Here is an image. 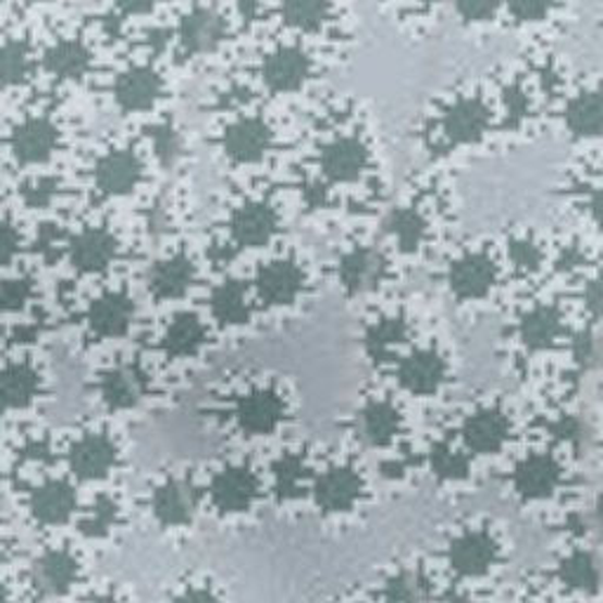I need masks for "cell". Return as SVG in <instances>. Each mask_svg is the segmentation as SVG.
<instances>
[{
	"label": "cell",
	"instance_id": "cell-1",
	"mask_svg": "<svg viewBox=\"0 0 603 603\" xmlns=\"http://www.w3.org/2000/svg\"><path fill=\"white\" fill-rule=\"evenodd\" d=\"M497 562V542L483 530H469L451 544V564L459 576L477 578Z\"/></svg>",
	"mask_w": 603,
	"mask_h": 603
},
{
	"label": "cell",
	"instance_id": "cell-2",
	"mask_svg": "<svg viewBox=\"0 0 603 603\" xmlns=\"http://www.w3.org/2000/svg\"><path fill=\"white\" fill-rule=\"evenodd\" d=\"M309 71H311L309 57L297 46H281L274 52H269L262 66L264 81L274 93L297 90L299 85L307 81Z\"/></svg>",
	"mask_w": 603,
	"mask_h": 603
},
{
	"label": "cell",
	"instance_id": "cell-3",
	"mask_svg": "<svg viewBox=\"0 0 603 603\" xmlns=\"http://www.w3.org/2000/svg\"><path fill=\"white\" fill-rule=\"evenodd\" d=\"M222 145H224V151L232 156L234 161L253 163L269 149L271 131L262 119L243 116L226 127Z\"/></svg>",
	"mask_w": 603,
	"mask_h": 603
},
{
	"label": "cell",
	"instance_id": "cell-4",
	"mask_svg": "<svg viewBox=\"0 0 603 603\" xmlns=\"http://www.w3.org/2000/svg\"><path fill=\"white\" fill-rule=\"evenodd\" d=\"M232 234L238 246H264V243L274 236L279 226V214L276 210L260 204V200H253V204L241 206L232 214Z\"/></svg>",
	"mask_w": 603,
	"mask_h": 603
},
{
	"label": "cell",
	"instance_id": "cell-5",
	"mask_svg": "<svg viewBox=\"0 0 603 603\" xmlns=\"http://www.w3.org/2000/svg\"><path fill=\"white\" fill-rule=\"evenodd\" d=\"M141 177V161L127 149H111L95 165L97 186L104 194H125Z\"/></svg>",
	"mask_w": 603,
	"mask_h": 603
},
{
	"label": "cell",
	"instance_id": "cell-6",
	"mask_svg": "<svg viewBox=\"0 0 603 603\" xmlns=\"http://www.w3.org/2000/svg\"><path fill=\"white\" fill-rule=\"evenodd\" d=\"M446 378V361L434 349H418L398 366V380L413 394H432Z\"/></svg>",
	"mask_w": 603,
	"mask_h": 603
},
{
	"label": "cell",
	"instance_id": "cell-7",
	"mask_svg": "<svg viewBox=\"0 0 603 603\" xmlns=\"http://www.w3.org/2000/svg\"><path fill=\"white\" fill-rule=\"evenodd\" d=\"M238 424L250 434H269L274 432L283 418V401L276 392L257 390L243 396L236 406Z\"/></svg>",
	"mask_w": 603,
	"mask_h": 603
},
{
	"label": "cell",
	"instance_id": "cell-8",
	"mask_svg": "<svg viewBox=\"0 0 603 603\" xmlns=\"http://www.w3.org/2000/svg\"><path fill=\"white\" fill-rule=\"evenodd\" d=\"M133 313H135L133 299L123 291H111L93 302L88 311V321L97 335L119 337L125 333L127 325H131Z\"/></svg>",
	"mask_w": 603,
	"mask_h": 603
},
{
	"label": "cell",
	"instance_id": "cell-9",
	"mask_svg": "<svg viewBox=\"0 0 603 603\" xmlns=\"http://www.w3.org/2000/svg\"><path fill=\"white\" fill-rule=\"evenodd\" d=\"M448 281L457 297H481L495 281V264L483 253H467L453 262Z\"/></svg>",
	"mask_w": 603,
	"mask_h": 603
},
{
	"label": "cell",
	"instance_id": "cell-10",
	"mask_svg": "<svg viewBox=\"0 0 603 603\" xmlns=\"http://www.w3.org/2000/svg\"><path fill=\"white\" fill-rule=\"evenodd\" d=\"M340 281L349 293H364L376 288L384 274V257L372 248H354L342 255Z\"/></svg>",
	"mask_w": 603,
	"mask_h": 603
},
{
	"label": "cell",
	"instance_id": "cell-11",
	"mask_svg": "<svg viewBox=\"0 0 603 603\" xmlns=\"http://www.w3.org/2000/svg\"><path fill=\"white\" fill-rule=\"evenodd\" d=\"M116 463V448L104 434L83 436L69 453V465L81 479H102Z\"/></svg>",
	"mask_w": 603,
	"mask_h": 603
},
{
	"label": "cell",
	"instance_id": "cell-12",
	"mask_svg": "<svg viewBox=\"0 0 603 603\" xmlns=\"http://www.w3.org/2000/svg\"><path fill=\"white\" fill-rule=\"evenodd\" d=\"M488 121H491V111L479 97H463L443 116V131L453 141L467 145L485 133Z\"/></svg>",
	"mask_w": 603,
	"mask_h": 603
},
{
	"label": "cell",
	"instance_id": "cell-13",
	"mask_svg": "<svg viewBox=\"0 0 603 603\" xmlns=\"http://www.w3.org/2000/svg\"><path fill=\"white\" fill-rule=\"evenodd\" d=\"M163 90V81L149 66H133L131 71L119 76L116 88H113V95H116V102L127 109V111H141L149 109L158 95Z\"/></svg>",
	"mask_w": 603,
	"mask_h": 603
},
{
	"label": "cell",
	"instance_id": "cell-14",
	"mask_svg": "<svg viewBox=\"0 0 603 603\" xmlns=\"http://www.w3.org/2000/svg\"><path fill=\"white\" fill-rule=\"evenodd\" d=\"M257 495V479L246 467L222 469L212 479V500L222 512H241L250 507Z\"/></svg>",
	"mask_w": 603,
	"mask_h": 603
},
{
	"label": "cell",
	"instance_id": "cell-15",
	"mask_svg": "<svg viewBox=\"0 0 603 603\" xmlns=\"http://www.w3.org/2000/svg\"><path fill=\"white\" fill-rule=\"evenodd\" d=\"M12 151L24 163H36L50 156L57 145V127L42 116L22 121L12 133Z\"/></svg>",
	"mask_w": 603,
	"mask_h": 603
},
{
	"label": "cell",
	"instance_id": "cell-16",
	"mask_svg": "<svg viewBox=\"0 0 603 603\" xmlns=\"http://www.w3.org/2000/svg\"><path fill=\"white\" fill-rule=\"evenodd\" d=\"M321 165L330 180H354L368 165V149L358 137H337L323 149Z\"/></svg>",
	"mask_w": 603,
	"mask_h": 603
},
{
	"label": "cell",
	"instance_id": "cell-17",
	"mask_svg": "<svg viewBox=\"0 0 603 603\" xmlns=\"http://www.w3.org/2000/svg\"><path fill=\"white\" fill-rule=\"evenodd\" d=\"M302 269L293 260H276L257 271V291L269 305H283L297 297L302 288Z\"/></svg>",
	"mask_w": 603,
	"mask_h": 603
},
{
	"label": "cell",
	"instance_id": "cell-18",
	"mask_svg": "<svg viewBox=\"0 0 603 603\" xmlns=\"http://www.w3.org/2000/svg\"><path fill=\"white\" fill-rule=\"evenodd\" d=\"M78 576L76 558L64 550H52L42 554L34 566V582L42 594L62 596L71 590Z\"/></svg>",
	"mask_w": 603,
	"mask_h": 603
},
{
	"label": "cell",
	"instance_id": "cell-19",
	"mask_svg": "<svg viewBox=\"0 0 603 603\" xmlns=\"http://www.w3.org/2000/svg\"><path fill=\"white\" fill-rule=\"evenodd\" d=\"M182 46L189 52H208L224 38V20L212 8H194L180 22Z\"/></svg>",
	"mask_w": 603,
	"mask_h": 603
},
{
	"label": "cell",
	"instance_id": "cell-20",
	"mask_svg": "<svg viewBox=\"0 0 603 603\" xmlns=\"http://www.w3.org/2000/svg\"><path fill=\"white\" fill-rule=\"evenodd\" d=\"M194 507H196V495L192 491V485L177 479L165 481L153 495L156 519L170 528L189 524L194 516Z\"/></svg>",
	"mask_w": 603,
	"mask_h": 603
},
{
	"label": "cell",
	"instance_id": "cell-21",
	"mask_svg": "<svg viewBox=\"0 0 603 603\" xmlns=\"http://www.w3.org/2000/svg\"><path fill=\"white\" fill-rule=\"evenodd\" d=\"M358 493H361V479L352 467L328 469L316 483V500L325 512L349 509Z\"/></svg>",
	"mask_w": 603,
	"mask_h": 603
},
{
	"label": "cell",
	"instance_id": "cell-22",
	"mask_svg": "<svg viewBox=\"0 0 603 603\" xmlns=\"http://www.w3.org/2000/svg\"><path fill=\"white\" fill-rule=\"evenodd\" d=\"M116 255V238L102 226H88L71 241V262L83 271L104 269Z\"/></svg>",
	"mask_w": 603,
	"mask_h": 603
},
{
	"label": "cell",
	"instance_id": "cell-23",
	"mask_svg": "<svg viewBox=\"0 0 603 603\" xmlns=\"http://www.w3.org/2000/svg\"><path fill=\"white\" fill-rule=\"evenodd\" d=\"M507 434H509V422L505 415L495 408H485L469 415L463 427L465 443L477 453L497 451L502 443H505Z\"/></svg>",
	"mask_w": 603,
	"mask_h": 603
},
{
	"label": "cell",
	"instance_id": "cell-24",
	"mask_svg": "<svg viewBox=\"0 0 603 603\" xmlns=\"http://www.w3.org/2000/svg\"><path fill=\"white\" fill-rule=\"evenodd\" d=\"M99 392L109 408H131L145 394V376L135 366H116L104 372Z\"/></svg>",
	"mask_w": 603,
	"mask_h": 603
},
{
	"label": "cell",
	"instance_id": "cell-25",
	"mask_svg": "<svg viewBox=\"0 0 603 603\" xmlns=\"http://www.w3.org/2000/svg\"><path fill=\"white\" fill-rule=\"evenodd\" d=\"M76 507L74 488L64 481H48L32 495V512L42 524H64Z\"/></svg>",
	"mask_w": 603,
	"mask_h": 603
},
{
	"label": "cell",
	"instance_id": "cell-26",
	"mask_svg": "<svg viewBox=\"0 0 603 603\" xmlns=\"http://www.w3.org/2000/svg\"><path fill=\"white\" fill-rule=\"evenodd\" d=\"M558 481V467L547 455H530L514 473V485L524 497L550 495Z\"/></svg>",
	"mask_w": 603,
	"mask_h": 603
},
{
	"label": "cell",
	"instance_id": "cell-27",
	"mask_svg": "<svg viewBox=\"0 0 603 603\" xmlns=\"http://www.w3.org/2000/svg\"><path fill=\"white\" fill-rule=\"evenodd\" d=\"M194 279V267L186 257L172 255L163 262H156L149 271V288L156 297H177Z\"/></svg>",
	"mask_w": 603,
	"mask_h": 603
},
{
	"label": "cell",
	"instance_id": "cell-28",
	"mask_svg": "<svg viewBox=\"0 0 603 603\" xmlns=\"http://www.w3.org/2000/svg\"><path fill=\"white\" fill-rule=\"evenodd\" d=\"M356 429L368 443H386L398 432V413L386 401H368L356 418Z\"/></svg>",
	"mask_w": 603,
	"mask_h": 603
},
{
	"label": "cell",
	"instance_id": "cell-29",
	"mask_svg": "<svg viewBox=\"0 0 603 603\" xmlns=\"http://www.w3.org/2000/svg\"><path fill=\"white\" fill-rule=\"evenodd\" d=\"M90 64V52L81 40H57L46 52V69L54 76L74 78L81 76Z\"/></svg>",
	"mask_w": 603,
	"mask_h": 603
},
{
	"label": "cell",
	"instance_id": "cell-30",
	"mask_svg": "<svg viewBox=\"0 0 603 603\" xmlns=\"http://www.w3.org/2000/svg\"><path fill=\"white\" fill-rule=\"evenodd\" d=\"M204 340H206L204 323H200L194 313H182L170 323L168 333L163 337V349L170 356H186V354H194Z\"/></svg>",
	"mask_w": 603,
	"mask_h": 603
},
{
	"label": "cell",
	"instance_id": "cell-31",
	"mask_svg": "<svg viewBox=\"0 0 603 603\" xmlns=\"http://www.w3.org/2000/svg\"><path fill=\"white\" fill-rule=\"evenodd\" d=\"M566 123L576 135H594L603 131V97L584 93L573 99L566 109Z\"/></svg>",
	"mask_w": 603,
	"mask_h": 603
},
{
	"label": "cell",
	"instance_id": "cell-32",
	"mask_svg": "<svg viewBox=\"0 0 603 603\" xmlns=\"http://www.w3.org/2000/svg\"><path fill=\"white\" fill-rule=\"evenodd\" d=\"M558 330H562V319H558V311L554 307H536L521 321V337L533 349H542L552 344Z\"/></svg>",
	"mask_w": 603,
	"mask_h": 603
},
{
	"label": "cell",
	"instance_id": "cell-33",
	"mask_svg": "<svg viewBox=\"0 0 603 603\" xmlns=\"http://www.w3.org/2000/svg\"><path fill=\"white\" fill-rule=\"evenodd\" d=\"M38 392V376L28 364H10L3 372V398L8 408L26 406Z\"/></svg>",
	"mask_w": 603,
	"mask_h": 603
},
{
	"label": "cell",
	"instance_id": "cell-34",
	"mask_svg": "<svg viewBox=\"0 0 603 603\" xmlns=\"http://www.w3.org/2000/svg\"><path fill=\"white\" fill-rule=\"evenodd\" d=\"M384 229L398 238L404 248H415L427 234V222L418 210L413 208H394L384 218Z\"/></svg>",
	"mask_w": 603,
	"mask_h": 603
},
{
	"label": "cell",
	"instance_id": "cell-35",
	"mask_svg": "<svg viewBox=\"0 0 603 603\" xmlns=\"http://www.w3.org/2000/svg\"><path fill=\"white\" fill-rule=\"evenodd\" d=\"M212 311L224 323H241L248 319V307L243 299V288L236 281H226L212 291Z\"/></svg>",
	"mask_w": 603,
	"mask_h": 603
},
{
	"label": "cell",
	"instance_id": "cell-36",
	"mask_svg": "<svg viewBox=\"0 0 603 603\" xmlns=\"http://www.w3.org/2000/svg\"><path fill=\"white\" fill-rule=\"evenodd\" d=\"M406 337V323L401 319H382L376 325L368 328L366 333V347L370 356L382 358L384 354H390L392 347Z\"/></svg>",
	"mask_w": 603,
	"mask_h": 603
},
{
	"label": "cell",
	"instance_id": "cell-37",
	"mask_svg": "<svg viewBox=\"0 0 603 603\" xmlns=\"http://www.w3.org/2000/svg\"><path fill=\"white\" fill-rule=\"evenodd\" d=\"M432 469L439 473L441 479H448V481H457L467 477V457L463 453L453 451L451 446H446V443H439V446H434L432 451Z\"/></svg>",
	"mask_w": 603,
	"mask_h": 603
},
{
	"label": "cell",
	"instance_id": "cell-38",
	"mask_svg": "<svg viewBox=\"0 0 603 603\" xmlns=\"http://www.w3.org/2000/svg\"><path fill=\"white\" fill-rule=\"evenodd\" d=\"M330 12L328 3H319V0H293V3L283 5V14L288 17L291 24H297L302 28L319 26Z\"/></svg>",
	"mask_w": 603,
	"mask_h": 603
},
{
	"label": "cell",
	"instance_id": "cell-39",
	"mask_svg": "<svg viewBox=\"0 0 603 603\" xmlns=\"http://www.w3.org/2000/svg\"><path fill=\"white\" fill-rule=\"evenodd\" d=\"M28 46L24 40H8L3 46V81L20 83L28 71Z\"/></svg>",
	"mask_w": 603,
	"mask_h": 603
},
{
	"label": "cell",
	"instance_id": "cell-40",
	"mask_svg": "<svg viewBox=\"0 0 603 603\" xmlns=\"http://www.w3.org/2000/svg\"><path fill=\"white\" fill-rule=\"evenodd\" d=\"M151 137H153V149L158 161H161L165 168L175 165L182 156V137L175 127L156 125L151 131Z\"/></svg>",
	"mask_w": 603,
	"mask_h": 603
},
{
	"label": "cell",
	"instance_id": "cell-41",
	"mask_svg": "<svg viewBox=\"0 0 603 603\" xmlns=\"http://www.w3.org/2000/svg\"><path fill=\"white\" fill-rule=\"evenodd\" d=\"M427 594V582L418 573H401L390 584V596L396 603H420Z\"/></svg>",
	"mask_w": 603,
	"mask_h": 603
},
{
	"label": "cell",
	"instance_id": "cell-42",
	"mask_svg": "<svg viewBox=\"0 0 603 603\" xmlns=\"http://www.w3.org/2000/svg\"><path fill=\"white\" fill-rule=\"evenodd\" d=\"M32 281L28 279H12L3 285V305L5 309H20L24 302L32 297Z\"/></svg>",
	"mask_w": 603,
	"mask_h": 603
},
{
	"label": "cell",
	"instance_id": "cell-43",
	"mask_svg": "<svg viewBox=\"0 0 603 603\" xmlns=\"http://www.w3.org/2000/svg\"><path fill=\"white\" fill-rule=\"evenodd\" d=\"M512 260L516 267L530 271V269H536L540 262V250L530 241H514L512 243Z\"/></svg>",
	"mask_w": 603,
	"mask_h": 603
},
{
	"label": "cell",
	"instance_id": "cell-44",
	"mask_svg": "<svg viewBox=\"0 0 603 603\" xmlns=\"http://www.w3.org/2000/svg\"><path fill=\"white\" fill-rule=\"evenodd\" d=\"M457 12L463 14L469 22H481L488 20L495 12L493 3H457Z\"/></svg>",
	"mask_w": 603,
	"mask_h": 603
},
{
	"label": "cell",
	"instance_id": "cell-45",
	"mask_svg": "<svg viewBox=\"0 0 603 603\" xmlns=\"http://www.w3.org/2000/svg\"><path fill=\"white\" fill-rule=\"evenodd\" d=\"M509 10L514 17H519V20H540L550 12V5L547 3H512Z\"/></svg>",
	"mask_w": 603,
	"mask_h": 603
},
{
	"label": "cell",
	"instance_id": "cell-46",
	"mask_svg": "<svg viewBox=\"0 0 603 603\" xmlns=\"http://www.w3.org/2000/svg\"><path fill=\"white\" fill-rule=\"evenodd\" d=\"M576 356L580 358L582 364H592L596 358V342L590 333H582L578 340H576Z\"/></svg>",
	"mask_w": 603,
	"mask_h": 603
},
{
	"label": "cell",
	"instance_id": "cell-47",
	"mask_svg": "<svg viewBox=\"0 0 603 603\" xmlns=\"http://www.w3.org/2000/svg\"><path fill=\"white\" fill-rule=\"evenodd\" d=\"M50 194H52L50 182H34L32 186H26V198H28V204H32V206L48 204Z\"/></svg>",
	"mask_w": 603,
	"mask_h": 603
},
{
	"label": "cell",
	"instance_id": "cell-48",
	"mask_svg": "<svg viewBox=\"0 0 603 603\" xmlns=\"http://www.w3.org/2000/svg\"><path fill=\"white\" fill-rule=\"evenodd\" d=\"M17 246H20V234L14 232V226L10 222H5V226H3V260H5V264L12 260V255H14V250H17Z\"/></svg>",
	"mask_w": 603,
	"mask_h": 603
},
{
	"label": "cell",
	"instance_id": "cell-49",
	"mask_svg": "<svg viewBox=\"0 0 603 603\" xmlns=\"http://www.w3.org/2000/svg\"><path fill=\"white\" fill-rule=\"evenodd\" d=\"M587 305L594 313H603V281H596L587 288Z\"/></svg>",
	"mask_w": 603,
	"mask_h": 603
},
{
	"label": "cell",
	"instance_id": "cell-50",
	"mask_svg": "<svg viewBox=\"0 0 603 603\" xmlns=\"http://www.w3.org/2000/svg\"><path fill=\"white\" fill-rule=\"evenodd\" d=\"M507 104H509V111L514 113V116H521V113L526 111V97L519 88H512L507 93Z\"/></svg>",
	"mask_w": 603,
	"mask_h": 603
},
{
	"label": "cell",
	"instance_id": "cell-51",
	"mask_svg": "<svg viewBox=\"0 0 603 603\" xmlns=\"http://www.w3.org/2000/svg\"><path fill=\"white\" fill-rule=\"evenodd\" d=\"M175 603H218V601H214V596L208 592L194 590V592H186L180 599H175Z\"/></svg>",
	"mask_w": 603,
	"mask_h": 603
},
{
	"label": "cell",
	"instance_id": "cell-52",
	"mask_svg": "<svg viewBox=\"0 0 603 603\" xmlns=\"http://www.w3.org/2000/svg\"><path fill=\"white\" fill-rule=\"evenodd\" d=\"M307 198H309L311 206H319V204H323V200H325V189H323L321 184H311L309 192H307Z\"/></svg>",
	"mask_w": 603,
	"mask_h": 603
}]
</instances>
